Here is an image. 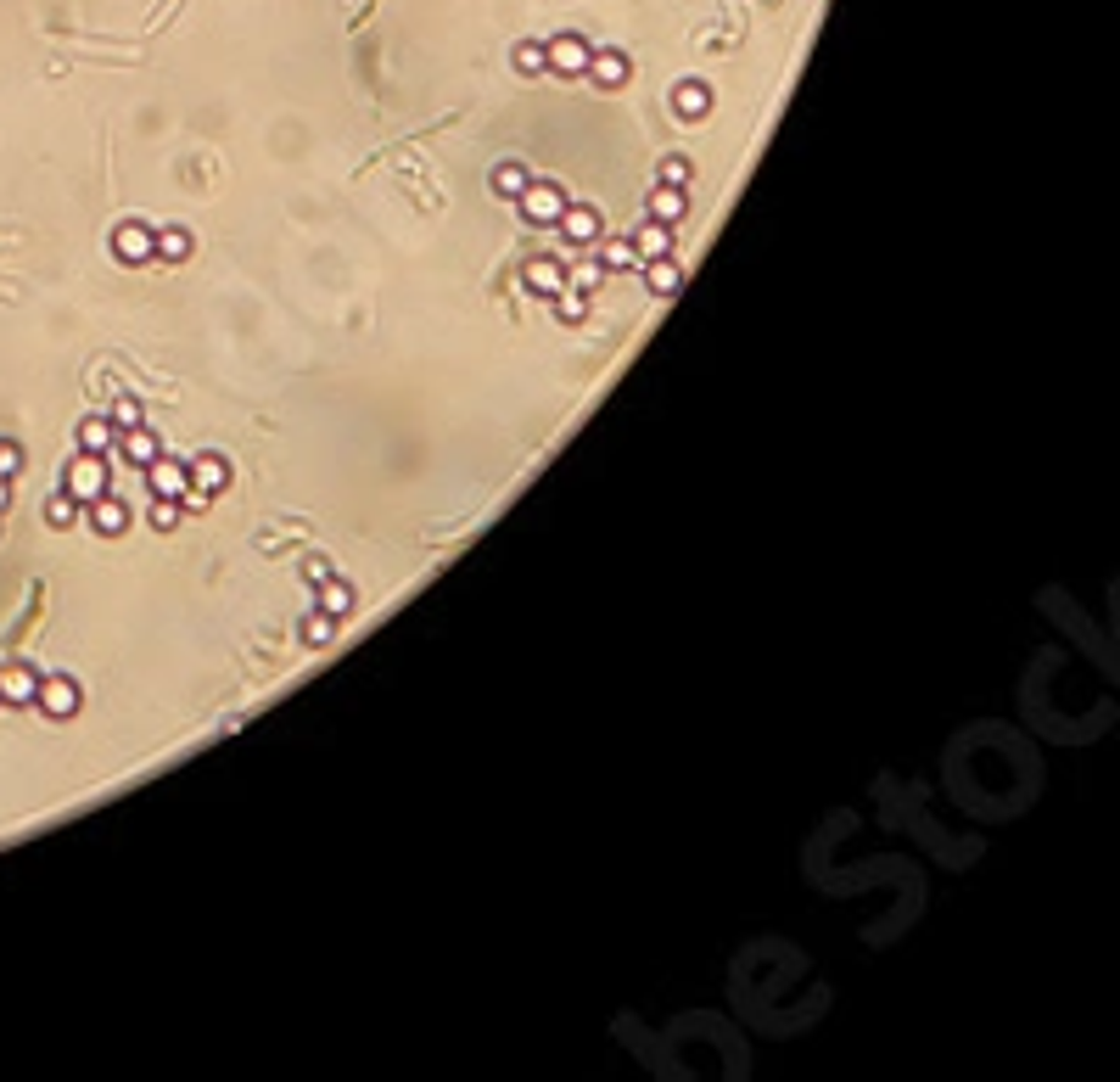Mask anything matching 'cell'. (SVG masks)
I'll return each instance as SVG.
<instances>
[{"label": "cell", "instance_id": "cell-29", "mask_svg": "<svg viewBox=\"0 0 1120 1082\" xmlns=\"http://www.w3.org/2000/svg\"><path fill=\"white\" fill-rule=\"evenodd\" d=\"M600 280H605V270H600V264H566V286H571V292H594V286H600Z\"/></svg>", "mask_w": 1120, "mask_h": 1082}, {"label": "cell", "instance_id": "cell-9", "mask_svg": "<svg viewBox=\"0 0 1120 1082\" xmlns=\"http://www.w3.org/2000/svg\"><path fill=\"white\" fill-rule=\"evenodd\" d=\"M628 73H634V62H628L617 45H594V51H588V79H594L600 90H622L628 85Z\"/></svg>", "mask_w": 1120, "mask_h": 1082}, {"label": "cell", "instance_id": "cell-3", "mask_svg": "<svg viewBox=\"0 0 1120 1082\" xmlns=\"http://www.w3.org/2000/svg\"><path fill=\"white\" fill-rule=\"evenodd\" d=\"M35 707L45 718H73L79 707H85V690H79V679H68V673H39V696H35Z\"/></svg>", "mask_w": 1120, "mask_h": 1082}, {"label": "cell", "instance_id": "cell-4", "mask_svg": "<svg viewBox=\"0 0 1120 1082\" xmlns=\"http://www.w3.org/2000/svg\"><path fill=\"white\" fill-rule=\"evenodd\" d=\"M112 259L118 264H157V225L123 219V225L112 230Z\"/></svg>", "mask_w": 1120, "mask_h": 1082}, {"label": "cell", "instance_id": "cell-19", "mask_svg": "<svg viewBox=\"0 0 1120 1082\" xmlns=\"http://www.w3.org/2000/svg\"><path fill=\"white\" fill-rule=\"evenodd\" d=\"M190 230L186 225H157V264H186L190 259Z\"/></svg>", "mask_w": 1120, "mask_h": 1082}, {"label": "cell", "instance_id": "cell-28", "mask_svg": "<svg viewBox=\"0 0 1120 1082\" xmlns=\"http://www.w3.org/2000/svg\"><path fill=\"white\" fill-rule=\"evenodd\" d=\"M180 500H152V510H146V522H152V533H174L180 527Z\"/></svg>", "mask_w": 1120, "mask_h": 1082}, {"label": "cell", "instance_id": "cell-16", "mask_svg": "<svg viewBox=\"0 0 1120 1082\" xmlns=\"http://www.w3.org/2000/svg\"><path fill=\"white\" fill-rule=\"evenodd\" d=\"M353 606H359V589H353L347 578L331 573L326 583H320V611H331L336 623H347V617H353Z\"/></svg>", "mask_w": 1120, "mask_h": 1082}, {"label": "cell", "instance_id": "cell-30", "mask_svg": "<svg viewBox=\"0 0 1120 1082\" xmlns=\"http://www.w3.org/2000/svg\"><path fill=\"white\" fill-rule=\"evenodd\" d=\"M555 309H560V320H566V326H583V315H588V297H583V292H571V286H566V292H555Z\"/></svg>", "mask_w": 1120, "mask_h": 1082}, {"label": "cell", "instance_id": "cell-8", "mask_svg": "<svg viewBox=\"0 0 1120 1082\" xmlns=\"http://www.w3.org/2000/svg\"><path fill=\"white\" fill-rule=\"evenodd\" d=\"M85 510H90V533H102V539H123V533H129V522H135V516H129V505H123L112 489H107L102 500H90Z\"/></svg>", "mask_w": 1120, "mask_h": 1082}, {"label": "cell", "instance_id": "cell-22", "mask_svg": "<svg viewBox=\"0 0 1120 1082\" xmlns=\"http://www.w3.org/2000/svg\"><path fill=\"white\" fill-rule=\"evenodd\" d=\"M527 180H533V175H527L521 163H499V169H493V180H487V186H493V196H504V202H516V196L527 192Z\"/></svg>", "mask_w": 1120, "mask_h": 1082}, {"label": "cell", "instance_id": "cell-18", "mask_svg": "<svg viewBox=\"0 0 1120 1082\" xmlns=\"http://www.w3.org/2000/svg\"><path fill=\"white\" fill-rule=\"evenodd\" d=\"M638 270H644V286H650L655 297H672L678 286H684V270H678V259H638Z\"/></svg>", "mask_w": 1120, "mask_h": 1082}, {"label": "cell", "instance_id": "cell-21", "mask_svg": "<svg viewBox=\"0 0 1120 1082\" xmlns=\"http://www.w3.org/2000/svg\"><path fill=\"white\" fill-rule=\"evenodd\" d=\"M336 629H342V623H336L331 611H320V606H314L309 617L297 623V634H303V646H314V651H326L331 640H336Z\"/></svg>", "mask_w": 1120, "mask_h": 1082}, {"label": "cell", "instance_id": "cell-12", "mask_svg": "<svg viewBox=\"0 0 1120 1082\" xmlns=\"http://www.w3.org/2000/svg\"><path fill=\"white\" fill-rule=\"evenodd\" d=\"M644 213H650L655 225H678V219L690 213V192H678V186H661V180H655L650 196H644Z\"/></svg>", "mask_w": 1120, "mask_h": 1082}, {"label": "cell", "instance_id": "cell-24", "mask_svg": "<svg viewBox=\"0 0 1120 1082\" xmlns=\"http://www.w3.org/2000/svg\"><path fill=\"white\" fill-rule=\"evenodd\" d=\"M79 510H85V505H79V500H73L68 489H62V494H51V500H45V527H56V533H68V527L79 522Z\"/></svg>", "mask_w": 1120, "mask_h": 1082}, {"label": "cell", "instance_id": "cell-34", "mask_svg": "<svg viewBox=\"0 0 1120 1082\" xmlns=\"http://www.w3.org/2000/svg\"><path fill=\"white\" fill-rule=\"evenodd\" d=\"M6 505H12V483H6V477H0V510H6Z\"/></svg>", "mask_w": 1120, "mask_h": 1082}, {"label": "cell", "instance_id": "cell-5", "mask_svg": "<svg viewBox=\"0 0 1120 1082\" xmlns=\"http://www.w3.org/2000/svg\"><path fill=\"white\" fill-rule=\"evenodd\" d=\"M555 230H560L571 247H594L600 242V230H605V219H600V208H588V202H566L560 219H555Z\"/></svg>", "mask_w": 1120, "mask_h": 1082}, {"label": "cell", "instance_id": "cell-33", "mask_svg": "<svg viewBox=\"0 0 1120 1082\" xmlns=\"http://www.w3.org/2000/svg\"><path fill=\"white\" fill-rule=\"evenodd\" d=\"M303 578H309V583H326V578H331V567H326L320 556H314V561H303Z\"/></svg>", "mask_w": 1120, "mask_h": 1082}, {"label": "cell", "instance_id": "cell-6", "mask_svg": "<svg viewBox=\"0 0 1120 1082\" xmlns=\"http://www.w3.org/2000/svg\"><path fill=\"white\" fill-rule=\"evenodd\" d=\"M35 696H39V667L35 662L0 667V707H35Z\"/></svg>", "mask_w": 1120, "mask_h": 1082}, {"label": "cell", "instance_id": "cell-7", "mask_svg": "<svg viewBox=\"0 0 1120 1082\" xmlns=\"http://www.w3.org/2000/svg\"><path fill=\"white\" fill-rule=\"evenodd\" d=\"M544 51H550V73H566V79H583L588 73V45L583 35H555V39H544Z\"/></svg>", "mask_w": 1120, "mask_h": 1082}, {"label": "cell", "instance_id": "cell-25", "mask_svg": "<svg viewBox=\"0 0 1120 1082\" xmlns=\"http://www.w3.org/2000/svg\"><path fill=\"white\" fill-rule=\"evenodd\" d=\"M655 180H661V186H678V192H690L695 186V163L684 158V152H667L661 169H655Z\"/></svg>", "mask_w": 1120, "mask_h": 1082}, {"label": "cell", "instance_id": "cell-27", "mask_svg": "<svg viewBox=\"0 0 1120 1082\" xmlns=\"http://www.w3.org/2000/svg\"><path fill=\"white\" fill-rule=\"evenodd\" d=\"M516 73H550V51H544V39H521V45H516Z\"/></svg>", "mask_w": 1120, "mask_h": 1082}, {"label": "cell", "instance_id": "cell-11", "mask_svg": "<svg viewBox=\"0 0 1120 1082\" xmlns=\"http://www.w3.org/2000/svg\"><path fill=\"white\" fill-rule=\"evenodd\" d=\"M146 483H152V500H180L190 483V472L174 460V454H157L152 466H146Z\"/></svg>", "mask_w": 1120, "mask_h": 1082}, {"label": "cell", "instance_id": "cell-2", "mask_svg": "<svg viewBox=\"0 0 1120 1082\" xmlns=\"http://www.w3.org/2000/svg\"><path fill=\"white\" fill-rule=\"evenodd\" d=\"M516 208H521L527 225L555 230V219H560V208H566V192H560V180H527V192L516 196Z\"/></svg>", "mask_w": 1120, "mask_h": 1082}, {"label": "cell", "instance_id": "cell-23", "mask_svg": "<svg viewBox=\"0 0 1120 1082\" xmlns=\"http://www.w3.org/2000/svg\"><path fill=\"white\" fill-rule=\"evenodd\" d=\"M107 421H112L118 432H135V426H146V404H140L135 393H118V399H112V410H107Z\"/></svg>", "mask_w": 1120, "mask_h": 1082}, {"label": "cell", "instance_id": "cell-15", "mask_svg": "<svg viewBox=\"0 0 1120 1082\" xmlns=\"http://www.w3.org/2000/svg\"><path fill=\"white\" fill-rule=\"evenodd\" d=\"M118 454H123V460H129V466H140V472H146V466H152L157 454H163V437H157L152 426H135V432H118Z\"/></svg>", "mask_w": 1120, "mask_h": 1082}, {"label": "cell", "instance_id": "cell-20", "mask_svg": "<svg viewBox=\"0 0 1120 1082\" xmlns=\"http://www.w3.org/2000/svg\"><path fill=\"white\" fill-rule=\"evenodd\" d=\"M634 253L638 259H667L672 253V225H655V219H644L634 236Z\"/></svg>", "mask_w": 1120, "mask_h": 1082}, {"label": "cell", "instance_id": "cell-32", "mask_svg": "<svg viewBox=\"0 0 1120 1082\" xmlns=\"http://www.w3.org/2000/svg\"><path fill=\"white\" fill-rule=\"evenodd\" d=\"M213 505V494H202V489H190L186 483V494H180V510H207Z\"/></svg>", "mask_w": 1120, "mask_h": 1082}, {"label": "cell", "instance_id": "cell-31", "mask_svg": "<svg viewBox=\"0 0 1120 1082\" xmlns=\"http://www.w3.org/2000/svg\"><path fill=\"white\" fill-rule=\"evenodd\" d=\"M600 270H638V253H634V242H605V259H600Z\"/></svg>", "mask_w": 1120, "mask_h": 1082}, {"label": "cell", "instance_id": "cell-17", "mask_svg": "<svg viewBox=\"0 0 1120 1082\" xmlns=\"http://www.w3.org/2000/svg\"><path fill=\"white\" fill-rule=\"evenodd\" d=\"M73 437H79V449H85V454H112V449H118V426H112L107 416H85Z\"/></svg>", "mask_w": 1120, "mask_h": 1082}, {"label": "cell", "instance_id": "cell-26", "mask_svg": "<svg viewBox=\"0 0 1120 1082\" xmlns=\"http://www.w3.org/2000/svg\"><path fill=\"white\" fill-rule=\"evenodd\" d=\"M23 472H29V454H23V443H18V437H0V477H6V483H18Z\"/></svg>", "mask_w": 1120, "mask_h": 1082}, {"label": "cell", "instance_id": "cell-14", "mask_svg": "<svg viewBox=\"0 0 1120 1082\" xmlns=\"http://www.w3.org/2000/svg\"><path fill=\"white\" fill-rule=\"evenodd\" d=\"M672 113H678L684 123L707 118V113H711V85H707V79H684V85L672 90Z\"/></svg>", "mask_w": 1120, "mask_h": 1082}, {"label": "cell", "instance_id": "cell-13", "mask_svg": "<svg viewBox=\"0 0 1120 1082\" xmlns=\"http://www.w3.org/2000/svg\"><path fill=\"white\" fill-rule=\"evenodd\" d=\"M521 280H527V292L555 297V292H566V264H560V259H527Z\"/></svg>", "mask_w": 1120, "mask_h": 1082}, {"label": "cell", "instance_id": "cell-1", "mask_svg": "<svg viewBox=\"0 0 1120 1082\" xmlns=\"http://www.w3.org/2000/svg\"><path fill=\"white\" fill-rule=\"evenodd\" d=\"M62 489L79 500V505H90V500H102L107 489H112V477H107V454H73L68 466H62Z\"/></svg>", "mask_w": 1120, "mask_h": 1082}, {"label": "cell", "instance_id": "cell-10", "mask_svg": "<svg viewBox=\"0 0 1120 1082\" xmlns=\"http://www.w3.org/2000/svg\"><path fill=\"white\" fill-rule=\"evenodd\" d=\"M186 472H190V489L213 494V500L230 489V460H224V454H213V449H202V454H196V460L186 466Z\"/></svg>", "mask_w": 1120, "mask_h": 1082}]
</instances>
